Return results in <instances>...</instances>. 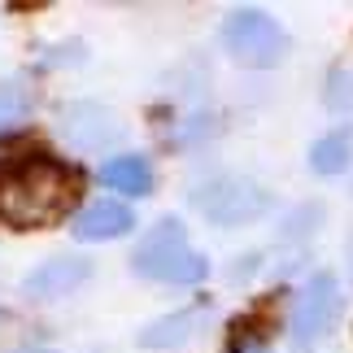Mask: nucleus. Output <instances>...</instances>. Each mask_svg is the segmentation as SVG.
I'll return each mask as SVG.
<instances>
[{
    "mask_svg": "<svg viewBox=\"0 0 353 353\" xmlns=\"http://www.w3.org/2000/svg\"><path fill=\"white\" fill-rule=\"evenodd\" d=\"M79 196V174L52 157L0 161V223L35 232L52 227Z\"/></svg>",
    "mask_w": 353,
    "mask_h": 353,
    "instance_id": "nucleus-1",
    "label": "nucleus"
},
{
    "mask_svg": "<svg viewBox=\"0 0 353 353\" xmlns=\"http://www.w3.org/2000/svg\"><path fill=\"white\" fill-rule=\"evenodd\" d=\"M131 270L140 279H153V283L192 288V283L210 279V257L201 249H192V240H188L179 219H157L140 236V244L131 249Z\"/></svg>",
    "mask_w": 353,
    "mask_h": 353,
    "instance_id": "nucleus-2",
    "label": "nucleus"
},
{
    "mask_svg": "<svg viewBox=\"0 0 353 353\" xmlns=\"http://www.w3.org/2000/svg\"><path fill=\"white\" fill-rule=\"evenodd\" d=\"M188 201H192V210L205 223L227 227V232H232V227L262 223L270 214V205H275V196H270L266 183H257L253 174H236V170H223V174H210V179L192 183Z\"/></svg>",
    "mask_w": 353,
    "mask_h": 353,
    "instance_id": "nucleus-3",
    "label": "nucleus"
},
{
    "mask_svg": "<svg viewBox=\"0 0 353 353\" xmlns=\"http://www.w3.org/2000/svg\"><path fill=\"white\" fill-rule=\"evenodd\" d=\"M219 44L236 65H244V70H275V65H283V57L292 52V35L275 13L240 5V9H232L223 18Z\"/></svg>",
    "mask_w": 353,
    "mask_h": 353,
    "instance_id": "nucleus-4",
    "label": "nucleus"
},
{
    "mask_svg": "<svg viewBox=\"0 0 353 353\" xmlns=\"http://www.w3.org/2000/svg\"><path fill=\"white\" fill-rule=\"evenodd\" d=\"M341 319V283H336L332 270H314L301 292L292 301V314H288V336L296 349H314L323 336L336 327Z\"/></svg>",
    "mask_w": 353,
    "mask_h": 353,
    "instance_id": "nucleus-5",
    "label": "nucleus"
},
{
    "mask_svg": "<svg viewBox=\"0 0 353 353\" xmlns=\"http://www.w3.org/2000/svg\"><path fill=\"white\" fill-rule=\"evenodd\" d=\"M57 135L74 153H110V148L127 135L122 118L101 101H70L57 114Z\"/></svg>",
    "mask_w": 353,
    "mask_h": 353,
    "instance_id": "nucleus-6",
    "label": "nucleus"
},
{
    "mask_svg": "<svg viewBox=\"0 0 353 353\" xmlns=\"http://www.w3.org/2000/svg\"><path fill=\"white\" fill-rule=\"evenodd\" d=\"M92 279V262L79 253H57L48 262H39L31 275L22 279V296L26 301H61V296L79 292Z\"/></svg>",
    "mask_w": 353,
    "mask_h": 353,
    "instance_id": "nucleus-7",
    "label": "nucleus"
},
{
    "mask_svg": "<svg viewBox=\"0 0 353 353\" xmlns=\"http://www.w3.org/2000/svg\"><path fill=\"white\" fill-rule=\"evenodd\" d=\"M214 323V305L201 301V305H183V310H170V314H161L153 323H144L140 327V349H179L188 345L192 336H201Z\"/></svg>",
    "mask_w": 353,
    "mask_h": 353,
    "instance_id": "nucleus-8",
    "label": "nucleus"
},
{
    "mask_svg": "<svg viewBox=\"0 0 353 353\" xmlns=\"http://www.w3.org/2000/svg\"><path fill=\"white\" fill-rule=\"evenodd\" d=\"M131 227H135L131 205H127V201H114V196L92 201V205H83L74 214V240H83V244L118 240V236H127Z\"/></svg>",
    "mask_w": 353,
    "mask_h": 353,
    "instance_id": "nucleus-9",
    "label": "nucleus"
},
{
    "mask_svg": "<svg viewBox=\"0 0 353 353\" xmlns=\"http://www.w3.org/2000/svg\"><path fill=\"white\" fill-rule=\"evenodd\" d=\"M101 183L118 196H148L153 192V166L140 153H114L101 161Z\"/></svg>",
    "mask_w": 353,
    "mask_h": 353,
    "instance_id": "nucleus-10",
    "label": "nucleus"
},
{
    "mask_svg": "<svg viewBox=\"0 0 353 353\" xmlns=\"http://www.w3.org/2000/svg\"><path fill=\"white\" fill-rule=\"evenodd\" d=\"M310 170L319 179H336V174L353 170V127H336L327 135H319L310 144Z\"/></svg>",
    "mask_w": 353,
    "mask_h": 353,
    "instance_id": "nucleus-11",
    "label": "nucleus"
},
{
    "mask_svg": "<svg viewBox=\"0 0 353 353\" xmlns=\"http://www.w3.org/2000/svg\"><path fill=\"white\" fill-rule=\"evenodd\" d=\"M323 223H327V205H323V201H301V205H292L288 214H283L279 236H283L288 249H296L301 240H314L323 232Z\"/></svg>",
    "mask_w": 353,
    "mask_h": 353,
    "instance_id": "nucleus-12",
    "label": "nucleus"
},
{
    "mask_svg": "<svg viewBox=\"0 0 353 353\" xmlns=\"http://www.w3.org/2000/svg\"><path fill=\"white\" fill-rule=\"evenodd\" d=\"M219 114L214 110H188V114H179L174 118V131H170V144L174 148H192V144H205V140H214L219 135Z\"/></svg>",
    "mask_w": 353,
    "mask_h": 353,
    "instance_id": "nucleus-13",
    "label": "nucleus"
},
{
    "mask_svg": "<svg viewBox=\"0 0 353 353\" xmlns=\"http://www.w3.org/2000/svg\"><path fill=\"white\" fill-rule=\"evenodd\" d=\"M35 114V92L26 83H0V135L18 131Z\"/></svg>",
    "mask_w": 353,
    "mask_h": 353,
    "instance_id": "nucleus-14",
    "label": "nucleus"
},
{
    "mask_svg": "<svg viewBox=\"0 0 353 353\" xmlns=\"http://www.w3.org/2000/svg\"><path fill=\"white\" fill-rule=\"evenodd\" d=\"M323 105H327L332 114H353V70H349V65H332V70H327Z\"/></svg>",
    "mask_w": 353,
    "mask_h": 353,
    "instance_id": "nucleus-15",
    "label": "nucleus"
},
{
    "mask_svg": "<svg viewBox=\"0 0 353 353\" xmlns=\"http://www.w3.org/2000/svg\"><path fill=\"white\" fill-rule=\"evenodd\" d=\"M227 353H270V332L262 319H240L232 327V341H227Z\"/></svg>",
    "mask_w": 353,
    "mask_h": 353,
    "instance_id": "nucleus-16",
    "label": "nucleus"
},
{
    "mask_svg": "<svg viewBox=\"0 0 353 353\" xmlns=\"http://www.w3.org/2000/svg\"><path fill=\"white\" fill-rule=\"evenodd\" d=\"M9 353H57V349H44V345H22V349H9Z\"/></svg>",
    "mask_w": 353,
    "mask_h": 353,
    "instance_id": "nucleus-17",
    "label": "nucleus"
}]
</instances>
